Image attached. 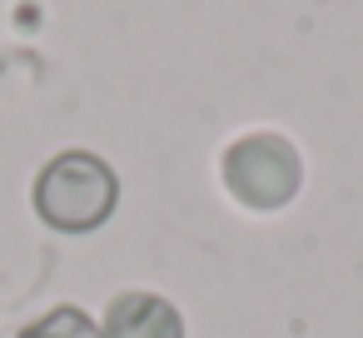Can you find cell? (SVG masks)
I'll use <instances>...</instances> for the list:
<instances>
[{
    "label": "cell",
    "instance_id": "obj_1",
    "mask_svg": "<svg viewBox=\"0 0 363 338\" xmlns=\"http://www.w3.org/2000/svg\"><path fill=\"white\" fill-rule=\"evenodd\" d=\"M120 204V179L115 169L90 154V150H65L55 154L40 179H35V214L50 224V229H65V234H85V229H100Z\"/></svg>",
    "mask_w": 363,
    "mask_h": 338
},
{
    "label": "cell",
    "instance_id": "obj_2",
    "mask_svg": "<svg viewBox=\"0 0 363 338\" xmlns=\"http://www.w3.org/2000/svg\"><path fill=\"white\" fill-rule=\"evenodd\" d=\"M224 184L249 209H279L298 189V154L274 135H249L224 154Z\"/></svg>",
    "mask_w": 363,
    "mask_h": 338
},
{
    "label": "cell",
    "instance_id": "obj_3",
    "mask_svg": "<svg viewBox=\"0 0 363 338\" xmlns=\"http://www.w3.org/2000/svg\"><path fill=\"white\" fill-rule=\"evenodd\" d=\"M100 338H184V318H179V308L169 298L130 288V293L110 298Z\"/></svg>",
    "mask_w": 363,
    "mask_h": 338
},
{
    "label": "cell",
    "instance_id": "obj_4",
    "mask_svg": "<svg viewBox=\"0 0 363 338\" xmlns=\"http://www.w3.org/2000/svg\"><path fill=\"white\" fill-rule=\"evenodd\" d=\"M21 338H100V328L80 313V308H70V303H60V308H50L40 323H30Z\"/></svg>",
    "mask_w": 363,
    "mask_h": 338
}]
</instances>
